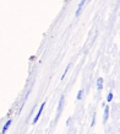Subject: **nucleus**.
<instances>
[{
    "instance_id": "0eeeda50",
    "label": "nucleus",
    "mask_w": 120,
    "mask_h": 134,
    "mask_svg": "<svg viewBox=\"0 0 120 134\" xmlns=\"http://www.w3.org/2000/svg\"><path fill=\"white\" fill-rule=\"evenodd\" d=\"M82 97H83V90L81 89L80 91H79V93H77V100H79V101H81V100H82Z\"/></svg>"
},
{
    "instance_id": "423d86ee",
    "label": "nucleus",
    "mask_w": 120,
    "mask_h": 134,
    "mask_svg": "<svg viewBox=\"0 0 120 134\" xmlns=\"http://www.w3.org/2000/svg\"><path fill=\"white\" fill-rule=\"evenodd\" d=\"M97 90L99 92L103 90V79L102 77H98V80H97Z\"/></svg>"
},
{
    "instance_id": "9d476101",
    "label": "nucleus",
    "mask_w": 120,
    "mask_h": 134,
    "mask_svg": "<svg viewBox=\"0 0 120 134\" xmlns=\"http://www.w3.org/2000/svg\"><path fill=\"white\" fill-rule=\"evenodd\" d=\"M89 1H91V0H89Z\"/></svg>"
},
{
    "instance_id": "f03ea898",
    "label": "nucleus",
    "mask_w": 120,
    "mask_h": 134,
    "mask_svg": "<svg viewBox=\"0 0 120 134\" xmlns=\"http://www.w3.org/2000/svg\"><path fill=\"white\" fill-rule=\"evenodd\" d=\"M86 1H87V0H81V1H80V4H79V6H77L76 12H75V16H76V17L80 16V14L82 12V9H83L85 4H86Z\"/></svg>"
},
{
    "instance_id": "39448f33",
    "label": "nucleus",
    "mask_w": 120,
    "mask_h": 134,
    "mask_svg": "<svg viewBox=\"0 0 120 134\" xmlns=\"http://www.w3.org/2000/svg\"><path fill=\"white\" fill-rule=\"evenodd\" d=\"M12 121L11 119H9V121H6V123L4 124V127H3V129H1V133H6L8 132V129L10 128V126H11Z\"/></svg>"
},
{
    "instance_id": "7ed1b4c3",
    "label": "nucleus",
    "mask_w": 120,
    "mask_h": 134,
    "mask_svg": "<svg viewBox=\"0 0 120 134\" xmlns=\"http://www.w3.org/2000/svg\"><path fill=\"white\" fill-rule=\"evenodd\" d=\"M64 100H65L64 96H61V97H60L59 106H58V117H59V114L61 113V111H63V106H64Z\"/></svg>"
},
{
    "instance_id": "20e7f679",
    "label": "nucleus",
    "mask_w": 120,
    "mask_h": 134,
    "mask_svg": "<svg viewBox=\"0 0 120 134\" xmlns=\"http://www.w3.org/2000/svg\"><path fill=\"white\" fill-rule=\"evenodd\" d=\"M108 116H109V107L105 106L104 107V114H103V123H107L108 121Z\"/></svg>"
},
{
    "instance_id": "1a4fd4ad",
    "label": "nucleus",
    "mask_w": 120,
    "mask_h": 134,
    "mask_svg": "<svg viewBox=\"0 0 120 134\" xmlns=\"http://www.w3.org/2000/svg\"><path fill=\"white\" fill-rule=\"evenodd\" d=\"M69 68H70V65H68V66H66V69H65L64 74H63V76H61V80H63V79H65V76H66V74H68V70H69Z\"/></svg>"
},
{
    "instance_id": "6e6552de",
    "label": "nucleus",
    "mask_w": 120,
    "mask_h": 134,
    "mask_svg": "<svg viewBox=\"0 0 120 134\" xmlns=\"http://www.w3.org/2000/svg\"><path fill=\"white\" fill-rule=\"evenodd\" d=\"M112 100H113V92H112V91H109V93L107 95V101L112 102Z\"/></svg>"
},
{
    "instance_id": "f257e3e1",
    "label": "nucleus",
    "mask_w": 120,
    "mask_h": 134,
    "mask_svg": "<svg viewBox=\"0 0 120 134\" xmlns=\"http://www.w3.org/2000/svg\"><path fill=\"white\" fill-rule=\"evenodd\" d=\"M44 107H45V102H43V103L40 105V108H39V110H38V112H37L36 117H34V119H33V123H37V122H38V119H39V118H40V116H42V113H43Z\"/></svg>"
}]
</instances>
